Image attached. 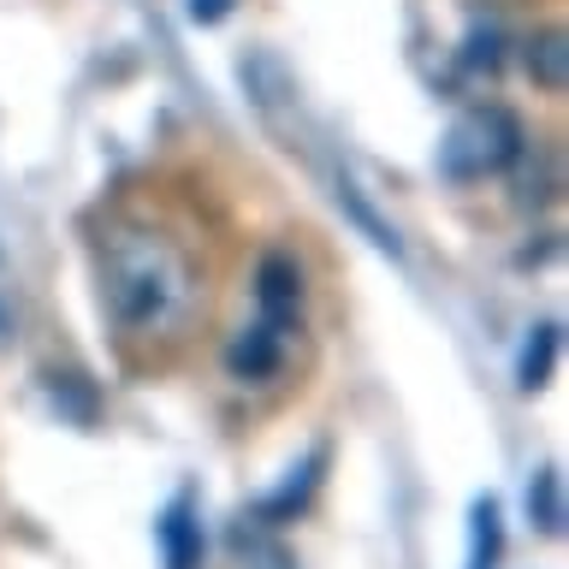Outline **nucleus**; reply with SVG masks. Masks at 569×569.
<instances>
[{
	"label": "nucleus",
	"mask_w": 569,
	"mask_h": 569,
	"mask_svg": "<svg viewBox=\"0 0 569 569\" xmlns=\"http://www.w3.org/2000/svg\"><path fill=\"white\" fill-rule=\"evenodd\" d=\"M101 309L131 338H178L202 309L196 261L154 226H119L101 243Z\"/></svg>",
	"instance_id": "1"
},
{
	"label": "nucleus",
	"mask_w": 569,
	"mask_h": 569,
	"mask_svg": "<svg viewBox=\"0 0 569 569\" xmlns=\"http://www.w3.org/2000/svg\"><path fill=\"white\" fill-rule=\"evenodd\" d=\"M516 154H522V124H516L505 107H469V113L439 137V172L457 178V184L505 172Z\"/></svg>",
	"instance_id": "2"
},
{
	"label": "nucleus",
	"mask_w": 569,
	"mask_h": 569,
	"mask_svg": "<svg viewBox=\"0 0 569 569\" xmlns=\"http://www.w3.org/2000/svg\"><path fill=\"white\" fill-rule=\"evenodd\" d=\"M284 338H291V327H273V320H261V315H256V327H243V332L226 345L231 380H243V386L267 380V373L284 362Z\"/></svg>",
	"instance_id": "3"
},
{
	"label": "nucleus",
	"mask_w": 569,
	"mask_h": 569,
	"mask_svg": "<svg viewBox=\"0 0 569 569\" xmlns=\"http://www.w3.org/2000/svg\"><path fill=\"white\" fill-rule=\"evenodd\" d=\"M256 302H261V320L273 327H297V309H302V273L291 256H267L256 267Z\"/></svg>",
	"instance_id": "4"
},
{
	"label": "nucleus",
	"mask_w": 569,
	"mask_h": 569,
	"mask_svg": "<svg viewBox=\"0 0 569 569\" xmlns=\"http://www.w3.org/2000/svg\"><path fill=\"white\" fill-rule=\"evenodd\" d=\"M528 71H533V83L540 89H558L569 83V36L563 30H546V36H533L528 42Z\"/></svg>",
	"instance_id": "5"
},
{
	"label": "nucleus",
	"mask_w": 569,
	"mask_h": 569,
	"mask_svg": "<svg viewBox=\"0 0 569 569\" xmlns=\"http://www.w3.org/2000/svg\"><path fill=\"white\" fill-rule=\"evenodd\" d=\"M160 551H167V569H196L202 563V528L190 522L184 505H172L167 522H160Z\"/></svg>",
	"instance_id": "6"
},
{
	"label": "nucleus",
	"mask_w": 569,
	"mask_h": 569,
	"mask_svg": "<svg viewBox=\"0 0 569 569\" xmlns=\"http://www.w3.org/2000/svg\"><path fill=\"white\" fill-rule=\"evenodd\" d=\"M498 546H505V522H498L492 498H480V505L469 510V569H492Z\"/></svg>",
	"instance_id": "7"
},
{
	"label": "nucleus",
	"mask_w": 569,
	"mask_h": 569,
	"mask_svg": "<svg viewBox=\"0 0 569 569\" xmlns=\"http://www.w3.org/2000/svg\"><path fill=\"white\" fill-rule=\"evenodd\" d=\"M528 510H533V522H540L546 533H563V487H558V469H540V475H533Z\"/></svg>",
	"instance_id": "8"
},
{
	"label": "nucleus",
	"mask_w": 569,
	"mask_h": 569,
	"mask_svg": "<svg viewBox=\"0 0 569 569\" xmlns=\"http://www.w3.org/2000/svg\"><path fill=\"white\" fill-rule=\"evenodd\" d=\"M551 356H558V327H533L528 338V350H522V368H516V386H546V373H551Z\"/></svg>",
	"instance_id": "9"
},
{
	"label": "nucleus",
	"mask_w": 569,
	"mask_h": 569,
	"mask_svg": "<svg viewBox=\"0 0 569 569\" xmlns=\"http://www.w3.org/2000/svg\"><path fill=\"white\" fill-rule=\"evenodd\" d=\"M226 12H231V0H190V18H202V24H213Z\"/></svg>",
	"instance_id": "10"
}]
</instances>
